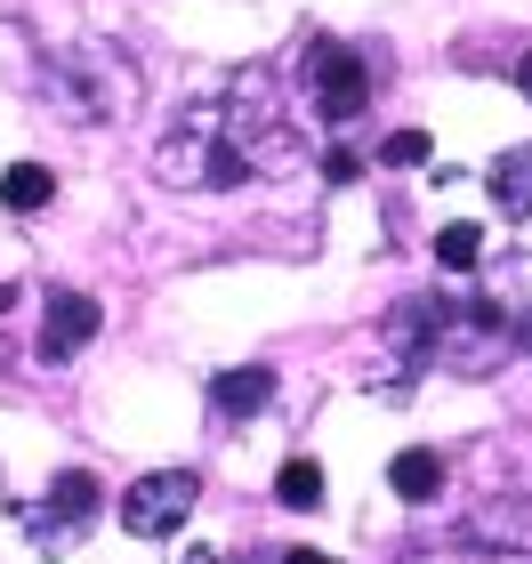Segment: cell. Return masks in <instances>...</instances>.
<instances>
[{
	"mask_svg": "<svg viewBox=\"0 0 532 564\" xmlns=\"http://www.w3.org/2000/svg\"><path fill=\"white\" fill-rule=\"evenodd\" d=\"M298 162H307V138H298L274 82H226L210 97H194L154 145V177L170 194L259 186V177H283Z\"/></svg>",
	"mask_w": 532,
	"mask_h": 564,
	"instance_id": "obj_1",
	"label": "cell"
},
{
	"mask_svg": "<svg viewBox=\"0 0 532 564\" xmlns=\"http://www.w3.org/2000/svg\"><path fill=\"white\" fill-rule=\"evenodd\" d=\"M379 347H388L371 364V388L379 395H403L420 371L485 379V371L509 364L517 347L532 355V315H517V306H500L485 291H420V299H403L388 315Z\"/></svg>",
	"mask_w": 532,
	"mask_h": 564,
	"instance_id": "obj_2",
	"label": "cell"
},
{
	"mask_svg": "<svg viewBox=\"0 0 532 564\" xmlns=\"http://www.w3.org/2000/svg\"><path fill=\"white\" fill-rule=\"evenodd\" d=\"M33 89H41V106L57 121H73V130H106V121H121L138 106V57L113 48V41H65V48L41 57Z\"/></svg>",
	"mask_w": 532,
	"mask_h": 564,
	"instance_id": "obj_3",
	"label": "cell"
},
{
	"mask_svg": "<svg viewBox=\"0 0 532 564\" xmlns=\"http://www.w3.org/2000/svg\"><path fill=\"white\" fill-rule=\"evenodd\" d=\"M97 508H106L97 476H89V468H65V476L48 484V492H41L33 508H17V524L33 532V541H41L48 556H65V549H73V541H82V532L97 524Z\"/></svg>",
	"mask_w": 532,
	"mask_h": 564,
	"instance_id": "obj_4",
	"label": "cell"
},
{
	"mask_svg": "<svg viewBox=\"0 0 532 564\" xmlns=\"http://www.w3.org/2000/svg\"><path fill=\"white\" fill-rule=\"evenodd\" d=\"M194 500H202V476L154 468V476H138L130 492H121V524H130V541H170V532L194 517Z\"/></svg>",
	"mask_w": 532,
	"mask_h": 564,
	"instance_id": "obj_5",
	"label": "cell"
},
{
	"mask_svg": "<svg viewBox=\"0 0 532 564\" xmlns=\"http://www.w3.org/2000/svg\"><path fill=\"white\" fill-rule=\"evenodd\" d=\"M307 97H315L323 121H355V113L371 106V65H363V48H355V41H315V48H307Z\"/></svg>",
	"mask_w": 532,
	"mask_h": 564,
	"instance_id": "obj_6",
	"label": "cell"
},
{
	"mask_svg": "<svg viewBox=\"0 0 532 564\" xmlns=\"http://www.w3.org/2000/svg\"><path fill=\"white\" fill-rule=\"evenodd\" d=\"M97 323H106V315H97V299H89V291H65V282H57V291L41 299V339H33L41 364H73V355L97 339Z\"/></svg>",
	"mask_w": 532,
	"mask_h": 564,
	"instance_id": "obj_7",
	"label": "cell"
},
{
	"mask_svg": "<svg viewBox=\"0 0 532 564\" xmlns=\"http://www.w3.org/2000/svg\"><path fill=\"white\" fill-rule=\"evenodd\" d=\"M395 564H532V541H485V532H420Z\"/></svg>",
	"mask_w": 532,
	"mask_h": 564,
	"instance_id": "obj_8",
	"label": "cell"
},
{
	"mask_svg": "<svg viewBox=\"0 0 532 564\" xmlns=\"http://www.w3.org/2000/svg\"><path fill=\"white\" fill-rule=\"evenodd\" d=\"M267 395H274V371H267V364H235V371L210 379V412H226V420L267 412Z\"/></svg>",
	"mask_w": 532,
	"mask_h": 564,
	"instance_id": "obj_9",
	"label": "cell"
},
{
	"mask_svg": "<svg viewBox=\"0 0 532 564\" xmlns=\"http://www.w3.org/2000/svg\"><path fill=\"white\" fill-rule=\"evenodd\" d=\"M492 202H500L509 218H532V145H509V153L492 162Z\"/></svg>",
	"mask_w": 532,
	"mask_h": 564,
	"instance_id": "obj_10",
	"label": "cell"
},
{
	"mask_svg": "<svg viewBox=\"0 0 532 564\" xmlns=\"http://www.w3.org/2000/svg\"><path fill=\"white\" fill-rule=\"evenodd\" d=\"M388 484H395V500H436L444 492V459L436 452H395L388 459Z\"/></svg>",
	"mask_w": 532,
	"mask_h": 564,
	"instance_id": "obj_11",
	"label": "cell"
},
{
	"mask_svg": "<svg viewBox=\"0 0 532 564\" xmlns=\"http://www.w3.org/2000/svg\"><path fill=\"white\" fill-rule=\"evenodd\" d=\"M0 202H9L17 218H33V210H48V202H57V177H48L41 162H17L9 177H0Z\"/></svg>",
	"mask_w": 532,
	"mask_h": 564,
	"instance_id": "obj_12",
	"label": "cell"
},
{
	"mask_svg": "<svg viewBox=\"0 0 532 564\" xmlns=\"http://www.w3.org/2000/svg\"><path fill=\"white\" fill-rule=\"evenodd\" d=\"M274 500L307 517V508L323 500V468H315V459H283V476H274Z\"/></svg>",
	"mask_w": 532,
	"mask_h": 564,
	"instance_id": "obj_13",
	"label": "cell"
},
{
	"mask_svg": "<svg viewBox=\"0 0 532 564\" xmlns=\"http://www.w3.org/2000/svg\"><path fill=\"white\" fill-rule=\"evenodd\" d=\"M436 259H444L452 274H468L476 259H485V235H476V226H444V235H436Z\"/></svg>",
	"mask_w": 532,
	"mask_h": 564,
	"instance_id": "obj_14",
	"label": "cell"
},
{
	"mask_svg": "<svg viewBox=\"0 0 532 564\" xmlns=\"http://www.w3.org/2000/svg\"><path fill=\"white\" fill-rule=\"evenodd\" d=\"M379 162H395V170H420V162H427V138H420V130H403V138H388V145H379Z\"/></svg>",
	"mask_w": 532,
	"mask_h": 564,
	"instance_id": "obj_15",
	"label": "cell"
},
{
	"mask_svg": "<svg viewBox=\"0 0 532 564\" xmlns=\"http://www.w3.org/2000/svg\"><path fill=\"white\" fill-rule=\"evenodd\" d=\"M283 564H339V556H323V549H291Z\"/></svg>",
	"mask_w": 532,
	"mask_h": 564,
	"instance_id": "obj_16",
	"label": "cell"
},
{
	"mask_svg": "<svg viewBox=\"0 0 532 564\" xmlns=\"http://www.w3.org/2000/svg\"><path fill=\"white\" fill-rule=\"evenodd\" d=\"M517 89H524V97H532V57H524V65H517Z\"/></svg>",
	"mask_w": 532,
	"mask_h": 564,
	"instance_id": "obj_17",
	"label": "cell"
}]
</instances>
